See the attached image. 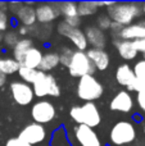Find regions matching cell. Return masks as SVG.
<instances>
[{
	"label": "cell",
	"instance_id": "cell-10",
	"mask_svg": "<svg viewBox=\"0 0 145 146\" xmlns=\"http://www.w3.org/2000/svg\"><path fill=\"white\" fill-rule=\"evenodd\" d=\"M46 137V129L44 128L43 124L37 123H31L28 126H26L22 131L19 132L18 139L25 141L26 144L33 146L36 144H40L45 140Z\"/></svg>",
	"mask_w": 145,
	"mask_h": 146
},
{
	"label": "cell",
	"instance_id": "cell-12",
	"mask_svg": "<svg viewBox=\"0 0 145 146\" xmlns=\"http://www.w3.org/2000/svg\"><path fill=\"white\" fill-rule=\"evenodd\" d=\"M74 137L80 146H103L94 128H90L84 124H78L74 128Z\"/></svg>",
	"mask_w": 145,
	"mask_h": 146
},
{
	"label": "cell",
	"instance_id": "cell-39",
	"mask_svg": "<svg viewBox=\"0 0 145 146\" xmlns=\"http://www.w3.org/2000/svg\"><path fill=\"white\" fill-rule=\"evenodd\" d=\"M3 37H4V35H3V32H0V41H3Z\"/></svg>",
	"mask_w": 145,
	"mask_h": 146
},
{
	"label": "cell",
	"instance_id": "cell-6",
	"mask_svg": "<svg viewBox=\"0 0 145 146\" xmlns=\"http://www.w3.org/2000/svg\"><path fill=\"white\" fill-rule=\"evenodd\" d=\"M68 71L72 77H84V76H92L95 73V67L84 51H74L72 59L68 64Z\"/></svg>",
	"mask_w": 145,
	"mask_h": 146
},
{
	"label": "cell",
	"instance_id": "cell-28",
	"mask_svg": "<svg viewBox=\"0 0 145 146\" xmlns=\"http://www.w3.org/2000/svg\"><path fill=\"white\" fill-rule=\"evenodd\" d=\"M134 71V74H135V78L141 82L145 83V60L141 59V60L136 62L135 67L132 68Z\"/></svg>",
	"mask_w": 145,
	"mask_h": 146
},
{
	"label": "cell",
	"instance_id": "cell-38",
	"mask_svg": "<svg viewBox=\"0 0 145 146\" xmlns=\"http://www.w3.org/2000/svg\"><path fill=\"white\" fill-rule=\"evenodd\" d=\"M141 13H144V14H145V3L141 5Z\"/></svg>",
	"mask_w": 145,
	"mask_h": 146
},
{
	"label": "cell",
	"instance_id": "cell-27",
	"mask_svg": "<svg viewBox=\"0 0 145 146\" xmlns=\"http://www.w3.org/2000/svg\"><path fill=\"white\" fill-rule=\"evenodd\" d=\"M73 53H74V51L72 50L71 48H67V46L61 48V49H59V51L57 53V54H58V56H59V63L63 64V66H66V67H68V64H69V62H71Z\"/></svg>",
	"mask_w": 145,
	"mask_h": 146
},
{
	"label": "cell",
	"instance_id": "cell-19",
	"mask_svg": "<svg viewBox=\"0 0 145 146\" xmlns=\"http://www.w3.org/2000/svg\"><path fill=\"white\" fill-rule=\"evenodd\" d=\"M41 59H43V53H41V50L35 48V46H32V48L26 53L25 58H23L22 63H21L19 66H25L31 69H39Z\"/></svg>",
	"mask_w": 145,
	"mask_h": 146
},
{
	"label": "cell",
	"instance_id": "cell-30",
	"mask_svg": "<svg viewBox=\"0 0 145 146\" xmlns=\"http://www.w3.org/2000/svg\"><path fill=\"white\" fill-rule=\"evenodd\" d=\"M98 28H100L102 31H105V30H109L110 25H112V19L108 17V14H102L98 17Z\"/></svg>",
	"mask_w": 145,
	"mask_h": 146
},
{
	"label": "cell",
	"instance_id": "cell-4",
	"mask_svg": "<svg viewBox=\"0 0 145 146\" xmlns=\"http://www.w3.org/2000/svg\"><path fill=\"white\" fill-rule=\"evenodd\" d=\"M104 92L103 85L94 77V76H84L80 78L77 85V96L81 100L91 103L98 100Z\"/></svg>",
	"mask_w": 145,
	"mask_h": 146
},
{
	"label": "cell",
	"instance_id": "cell-29",
	"mask_svg": "<svg viewBox=\"0 0 145 146\" xmlns=\"http://www.w3.org/2000/svg\"><path fill=\"white\" fill-rule=\"evenodd\" d=\"M3 41H4L5 46L7 48H14L15 45H17V42L19 41V38H18V33L14 32V31H9V32H7L4 35V37H3Z\"/></svg>",
	"mask_w": 145,
	"mask_h": 146
},
{
	"label": "cell",
	"instance_id": "cell-40",
	"mask_svg": "<svg viewBox=\"0 0 145 146\" xmlns=\"http://www.w3.org/2000/svg\"><path fill=\"white\" fill-rule=\"evenodd\" d=\"M143 55H144V60H145V54H143Z\"/></svg>",
	"mask_w": 145,
	"mask_h": 146
},
{
	"label": "cell",
	"instance_id": "cell-35",
	"mask_svg": "<svg viewBox=\"0 0 145 146\" xmlns=\"http://www.w3.org/2000/svg\"><path fill=\"white\" fill-rule=\"evenodd\" d=\"M134 42V46H135L136 51H140V53L145 54V38H141V40H136V41H132Z\"/></svg>",
	"mask_w": 145,
	"mask_h": 146
},
{
	"label": "cell",
	"instance_id": "cell-33",
	"mask_svg": "<svg viewBox=\"0 0 145 146\" xmlns=\"http://www.w3.org/2000/svg\"><path fill=\"white\" fill-rule=\"evenodd\" d=\"M23 7V3L21 1H12V3H8V8H9V10L13 13V14H17L18 10L21 9V8Z\"/></svg>",
	"mask_w": 145,
	"mask_h": 146
},
{
	"label": "cell",
	"instance_id": "cell-21",
	"mask_svg": "<svg viewBox=\"0 0 145 146\" xmlns=\"http://www.w3.org/2000/svg\"><path fill=\"white\" fill-rule=\"evenodd\" d=\"M32 46H33L32 40H30V38H22V40H19L17 42V45L13 48V56H14L13 59L21 64L23 60V58H25L26 53H27Z\"/></svg>",
	"mask_w": 145,
	"mask_h": 146
},
{
	"label": "cell",
	"instance_id": "cell-37",
	"mask_svg": "<svg viewBox=\"0 0 145 146\" xmlns=\"http://www.w3.org/2000/svg\"><path fill=\"white\" fill-rule=\"evenodd\" d=\"M0 10H3V12L8 10V3H0Z\"/></svg>",
	"mask_w": 145,
	"mask_h": 146
},
{
	"label": "cell",
	"instance_id": "cell-8",
	"mask_svg": "<svg viewBox=\"0 0 145 146\" xmlns=\"http://www.w3.org/2000/svg\"><path fill=\"white\" fill-rule=\"evenodd\" d=\"M57 30H58L59 35L66 36L67 38H69L78 51H84L89 45L86 41V37H85L84 31H81L80 28H73L71 26H68L67 23L61 22L57 27Z\"/></svg>",
	"mask_w": 145,
	"mask_h": 146
},
{
	"label": "cell",
	"instance_id": "cell-2",
	"mask_svg": "<svg viewBox=\"0 0 145 146\" xmlns=\"http://www.w3.org/2000/svg\"><path fill=\"white\" fill-rule=\"evenodd\" d=\"M69 115L76 123L84 124L90 128L99 126L102 122L99 109L94 103H85L81 106H72L69 110Z\"/></svg>",
	"mask_w": 145,
	"mask_h": 146
},
{
	"label": "cell",
	"instance_id": "cell-26",
	"mask_svg": "<svg viewBox=\"0 0 145 146\" xmlns=\"http://www.w3.org/2000/svg\"><path fill=\"white\" fill-rule=\"evenodd\" d=\"M37 73H39V69H31L25 66H19V68H18V74H19V77L22 78L23 82L28 83V85H30V83L32 85L33 83Z\"/></svg>",
	"mask_w": 145,
	"mask_h": 146
},
{
	"label": "cell",
	"instance_id": "cell-34",
	"mask_svg": "<svg viewBox=\"0 0 145 146\" xmlns=\"http://www.w3.org/2000/svg\"><path fill=\"white\" fill-rule=\"evenodd\" d=\"M5 146H31L28 144H26L25 141H22V140H19L18 137H15V139H9L7 141V144Z\"/></svg>",
	"mask_w": 145,
	"mask_h": 146
},
{
	"label": "cell",
	"instance_id": "cell-7",
	"mask_svg": "<svg viewBox=\"0 0 145 146\" xmlns=\"http://www.w3.org/2000/svg\"><path fill=\"white\" fill-rule=\"evenodd\" d=\"M57 110L54 108L53 103L48 100H40L35 103L31 109V117L37 124H45L51 122L55 118Z\"/></svg>",
	"mask_w": 145,
	"mask_h": 146
},
{
	"label": "cell",
	"instance_id": "cell-1",
	"mask_svg": "<svg viewBox=\"0 0 145 146\" xmlns=\"http://www.w3.org/2000/svg\"><path fill=\"white\" fill-rule=\"evenodd\" d=\"M140 14L141 5L138 3H112L108 7V17L122 27L130 26Z\"/></svg>",
	"mask_w": 145,
	"mask_h": 146
},
{
	"label": "cell",
	"instance_id": "cell-14",
	"mask_svg": "<svg viewBox=\"0 0 145 146\" xmlns=\"http://www.w3.org/2000/svg\"><path fill=\"white\" fill-rule=\"evenodd\" d=\"M145 38V21H140L136 23H131L130 26H126L120 32L117 40L123 41H136Z\"/></svg>",
	"mask_w": 145,
	"mask_h": 146
},
{
	"label": "cell",
	"instance_id": "cell-32",
	"mask_svg": "<svg viewBox=\"0 0 145 146\" xmlns=\"http://www.w3.org/2000/svg\"><path fill=\"white\" fill-rule=\"evenodd\" d=\"M136 101H138L139 108L145 113V88L138 92V96H136Z\"/></svg>",
	"mask_w": 145,
	"mask_h": 146
},
{
	"label": "cell",
	"instance_id": "cell-41",
	"mask_svg": "<svg viewBox=\"0 0 145 146\" xmlns=\"http://www.w3.org/2000/svg\"><path fill=\"white\" fill-rule=\"evenodd\" d=\"M144 133H145V127H144Z\"/></svg>",
	"mask_w": 145,
	"mask_h": 146
},
{
	"label": "cell",
	"instance_id": "cell-13",
	"mask_svg": "<svg viewBox=\"0 0 145 146\" xmlns=\"http://www.w3.org/2000/svg\"><path fill=\"white\" fill-rule=\"evenodd\" d=\"M110 110L113 111H121V113H130L134 108V100L132 96L130 95L128 91H120L117 92V95H114V98L110 100L109 104Z\"/></svg>",
	"mask_w": 145,
	"mask_h": 146
},
{
	"label": "cell",
	"instance_id": "cell-15",
	"mask_svg": "<svg viewBox=\"0 0 145 146\" xmlns=\"http://www.w3.org/2000/svg\"><path fill=\"white\" fill-rule=\"evenodd\" d=\"M84 33L87 44H90L92 49H104L105 44H107L104 31L98 28L96 26H89V27H86Z\"/></svg>",
	"mask_w": 145,
	"mask_h": 146
},
{
	"label": "cell",
	"instance_id": "cell-25",
	"mask_svg": "<svg viewBox=\"0 0 145 146\" xmlns=\"http://www.w3.org/2000/svg\"><path fill=\"white\" fill-rule=\"evenodd\" d=\"M96 10H98L96 1H82L77 4V12H78L80 18L94 14Z\"/></svg>",
	"mask_w": 145,
	"mask_h": 146
},
{
	"label": "cell",
	"instance_id": "cell-17",
	"mask_svg": "<svg viewBox=\"0 0 145 146\" xmlns=\"http://www.w3.org/2000/svg\"><path fill=\"white\" fill-rule=\"evenodd\" d=\"M17 19L19 21L21 25H23L25 27H32L36 23V13L35 8L31 5V3H23V7L18 10V13L15 14Z\"/></svg>",
	"mask_w": 145,
	"mask_h": 146
},
{
	"label": "cell",
	"instance_id": "cell-22",
	"mask_svg": "<svg viewBox=\"0 0 145 146\" xmlns=\"http://www.w3.org/2000/svg\"><path fill=\"white\" fill-rule=\"evenodd\" d=\"M59 64V56L57 53H53V51H49V53L44 54L43 59H41L40 67H39V71L41 72H49L51 69H54Z\"/></svg>",
	"mask_w": 145,
	"mask_h": 146
},
{
	"label": "cell",
	"instance_id": "cell-3",
	"mask_svg": "<svg viewBox=\"0 0 145 146\" xmlns=\"http://www.w3.org/2000/svg\"><path fill=\"white\" fill-rule=\"evenodd\" d=\"M33 95L37 98H44V96H53L58 98L61 95V88L57 83L55 78L51 74L45 72L39 71L35 81L32 83Z\"/></svg>",
	"mask_w": 145,
	"mask_h": 146
},
{
	"label": "cell",
	"instance_id": "cell-20",
	"mask_svg": "<svg viewBox=\"0 0 145 146\" xmlns=\"http://www.w3.org/2000/svg\"><path fill=\"white\" fill-rule=\"evenodd\" d=\"M116 80H117V82L120 85L128 87L135 80V74H134L132 68L127 63L121 64L117 68V71H116Z\"/></svg>",
	"mask_w": 145,
	"mask_h": 146
},
{
	"label": "cell",
	"instance_id": "cell-5",
	"mask_svg": "<svg viewBox=\"0 0 145 146\" xmlns=\"http://www.w3.org/2000/svg\"><path fill=\"white\" fill-rule=\"evenodd\" d=\"M136 139V131L132 123L127 121H120L112 127L109 132V140L116 146H125L134 142Z\"/></svg>",
	"mask_w": 145,
	"mask_h": 146
},
{
	"label": "cell",
	"instance_id": "cell-9",
	"mask_svg": "<svg viewBox=\"0 0 145 146\" xmlns=\"http://www.w3.org/2000/svg\"><path fill=\"white\" fill-rule=\"evenodd\" d=\"M10 92L14 99V101L18 105H28L32 103L33 98V90L28 83L26 82H19V81H14L10 83Z\"/></svg>",
	"mask_w": 145,
	"mask_h": 146
},
{
	"label": "cell",
	"instance_id": "cell-36",
	"mask_svg": "<svg viewBox=\"0 0 145 146\" xmlns=\"http://www.w3.org/2000/svg\"><path fill=\"white\" fill-rule=\"evenodd\" d=\"M5 82H7V76L3 74V73L0 72V86H3Z\"/></svg>",
	"mask_w": 145,
	"mask_h": 146
},
{
	"label": "cell",
	"instance_id": "cell-18",
	"mask_svg": "<svg viewBox=\"0 0 145 146\" xmlns=\"http://www.w3.org/2000/svg\"><path fill=\"white\" fill-rule=\"evenodd\" d=\"M113 42L117 46L118 54L122 59L125 60H132L136 58L138 55V51H136L135 46H134L132 41H123V40H114Z\"/></svg>",
	"mask_w": 145,
	"mask_h": 146
},
{
	"label": "cell",
	"instance_id": "cell-23",
	"mask_svg": "<svg viewBox=\"0 0 145 146\" xmlns=\"http://www.w3.org/2000/svg\"><path fill=\"white\" fill-rule=\"evenodd\" d=\"M18 68H19V63L13 58H0V72L3 74H13L18 72Z\"/></svg>",
	"mask_w": 145,
	"mask_h": 146
},
{
	"label": "cell",
	"instance_id": "cell-16",
	"mask_svg": "<svg viewBox=\"0 0 145 146\" xmlns=\"http://www.w3.org/2000/svg\"><path fill=\"white\" fill-rule=\"evenodd\" d=\"M86 55L94 64L95 69L98 71H105L109 66V55L104 49H90L86 51Z\"/></svg>",
	"mask_w": 145,
	"mask_h": 146
},
{
	"label": "cell",
	"instance_id": "cell-31",
	"mask_svg": "<svg viewBox=\"0 0 145 146\" xmlns=\"http://www.w3.org/2000/svg\"><path fill=\"white\" fill-rule=\"evenodd\" d=\"M8 15H7V12H3L0 10V32H4L5 30L8 28Z\"/></svg>",
	"mask_w": 145,
	"mask_h": 146
},
{
	"label": "cell",
	"instance_id": "cell-11",
	"mask_svg": "<svg viewBox=\"0 0 145 146\" xmlns=\"http://www.w3.org/2000/svg\"><path fill=\"white\" fill-rule=\"evenodd\" d=\"M36 13V22L41 23V25H49L53 22L59 14V3H44V4H39L35 8Z\"/></svg>",
	"mask_w": 145,
	"mask_h": 146
},
{
	"label": "cell",
	"instance_id": "cell-24",
	"mask_svg": "<svg viewBox=\"0 0 145 146\" xmlns=\"http://www.w3.org/2000/svg\"><path fill=\"white\" fill-rule=\"evenodd\" d=\"M59 12H61V14H63L64 19H67V18L78 17V12H77V3H73V1L59 3Z\"/></svg>",
	"mask_w": 145,
	"mask_h": 146
}]
</instances>
